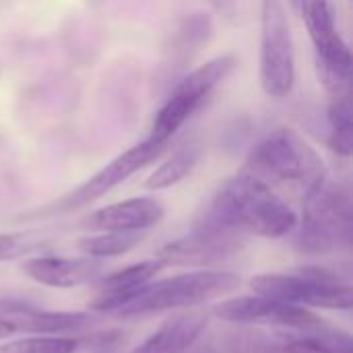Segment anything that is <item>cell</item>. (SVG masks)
<instances>
[{
  "label": "cell",
  "instance_id": "ffe728a7",
  "mask_svg": "<svg viewBox=\"0 0 353 353\" xmlns=\"http://www.w3.org/2000/svg\"><path fill=\"white\" fill-rule=\"evenodd\" d=\"M165 265L155 256L149 261H141L137 265H130L126 269H120L108 277H101L99 281V294H124V292H132L149 281L155 279V275L163 269Z\"/></svg>",
  "mask_w": 353,
  "mask_h": 353
},
{
  "label": "cell",
  "instance_id": "cb8c5ba5",
  "mask_svg": "<svg viewBox=\"0 0 353 353\" xmlns=\"http://www.w3.org/2000/svg\"><path fill=\"white\" fill-rule=\"evenodd\" d=\"M290 4H292V6L296 8V4H298V0H290Z\"/></svg>",
  "mask_w": 353,
  "mask_h": 353
},
{
  "label": "cell",
  "instance_id": "e0dca14e",
  "mask_svg": "<svg viewBox=\"0 0 353 353\" xmlns=\"http://www.w3.org/2000/svg\"><path fill=\"white\" fill-rule=\"evenodd\" d=\"M203 155V147L196 141H188L180 149H176L145 182L149 190H165L182 182L199 163Z\"/></svg>",
  "mask_w": 353,
  "mask_h": 353
},
{
  "label": "cell",
  "instance_id": "d4e9b609",
  "mask_svg": "<svg viewBox=\"0 0 353 353\" xmlns=\"http://www.w3.org/2000/svg\"><path fill=\"white\" fill-rule=\"evenodd\" d=\"M101 353H112V352H101Z\"/></svg>",
  "mask_w": 353,
  "mask_h": 353
},
{
  "label": "cell",
  "instance_id": "6da1fadb",
  "mask_svg": "<svg viewBox=\"0 0 353 353\" xmlns=\"http://www.w3.org/2000/svg\"><path fill=\"white\" fill-rule=\"evenodd\" d=\"M298 219L294 207L277 190L240 170L219 186L196 221L242 236L283 238L296 230Z\"/></svg>",
  "mask_w": 353,
  "mask_h": 353
},
{
  "label": "cell",
  "instance_id": "8fae6325",
  "mask_svg": "<svg viewBox=\"0 0 353 353\" xmlns=\"http://www.w3.org/2000/svg\"><path fill=\"white\" fill-rule=\"evenodd\" d=\"M240 250L242 234L196 221L186 236L168 242L157 259L165 267H209L234 259Z\"/></svg>",
  "mask_w": 353,
  "mask_h": 353
},
{
  "label": "cell",
  "instance_id": "44dd1931",
  "mask_svg": "<svg viewBox=\"0 0 353 353\" xmlns=\"http://www.w3.org/2000/svg\"><path fill=\"white\" fill-rule=\"evenodd\" d=\"M300 343L308 353H353L352 335L331 327L329 323L308 329L296 331Z\"/></svg>",
  "mask_w": 353,
  "mask_h": 353
},
{
  "label": "cell",
  "instance_id": "603a6c76",
  "mask_svg": "<svg viewBox=\"0 0 353 353\" xmlns=\"http://www.w3.org/2000/svg\"><path fill=\"white\" fill-rule=\"evenodd\" d=\"M37 246L33 234H0V263L14 261Z\"/></svg>",
  "mask_w": 353,
  "mask_h": 353
},
{
  "label": "cell",
  "instance_id": "5b68a950",
  "mask_svg": "<svg viewBox=\"0 0 353 353\" xmlns=\"http://www.w3.org/2000/svg\"><path fill=\"white\" fill-rule=\"evenodd\" d=\"M254 294L302 308L352 310L353 288L325 269H302L300 273H265L250 279Z\"/></svg>",
  "mask_w": 353,
  "mask_h": 353
},
{
  "label": "cell",
  "instance_id": "4fadbf2b",
  "mask_svg": "<svg viewBox=\"0 0 353 353\" xmlns=\"http://www.w3.org/2000/svg\"><path fill=\"white\" fill-rule=\"evenodd\" d=\"M23 271L39 285L70 290L97 279L103 271V263L93 256H35L23 263Z\"/></svg>",
  "mask_w": 353,
  "mask_h": 353
},
{
  "label": "cell",
  "instance_id": "ba28073f",
  "mask_svg": "<svg viewBox=\"0 0 353 353\" xmlns=\"http://www.w3.org/2000/svg\"><path fill=\"white\" fill-rule=\"evenodd\" d=\"M234 68V56H217L182 77L165 103L155 114L149 139L168 145L170 139L186 124V120L207 101L211 91L232 74Z\"/></svg>",
  "mask_w": 353,
  "mask_h": 353
},
{
  "label": "cell",
  "instance_id": "9c48e42d",
  "mask_svg": "<svg viewBox=\"0 0 353 353\" xmlns=\"http://www.w3.org/2000/svg\"><path fill=\"white\" fill-rule=\"evenodd\" d=\"M213 314L232 325L244 327H275L285 331H308L325 325L319 314L310 308H302L296 304L279 302L265 296H238L223 300L213 308Z\"/></svg>",
  "mask_w": 353,
  "mask_h": 353
},
{
  "label": "cell",
  "instance_id": "2e32d148",
  "mask_svg": "<svg viewBox=\"0 0 353 353\" xmlns=\"http://www.w3.org/2000/svg\"><path fill=\"white\" fill-rule=\"evenodd\" d=\"M8 321L14 325V331H27L35 335L74 333L91 325V316L87 312H52V310H37L31 306L14 308Z\"/></svg>",
  "mask_w": 353,
  "mask_h": 353
},
{
  "label": "cell",
  "instance_id": "ac0fdd59",
  "mask_svg": "<svg viewBox=\"0 0 353 353\" xmlns=\"http://www.w3.org/2000/svg\"><path fill=\"white\" fill-rule=\"evenodd\" d=\"M327 145L333 153L350 157L353 151V110L350 93L337 95L331 99L327 110Z\"/></svg>",
  "mask_w": 353,
  "mask_h": 353
},
{
  "label": "cell",
  "instance_id": "30bf717a",
  "mask_svg": "<svg viewBox=\"0 0 353 353\" xmlns=\"http://www.w3.org/2000/svg\"><path fill=\"white\" fill-rule=\"evenodd\" d=\"M165 147L168 145L157 143L147 137L139 145H134V147L126 149L124 153H120L118 157H114L108 165H103L97 174H93L89 180H85L72 192L62 196L52 209L54 211H74V209L87 207L89 203L101 199L103 194H108L110 190H114L116 186L126 182L132 174H137L145 165L159 159L165 153Z\"/></svg>",
  "mask_w": 353,
  "mask_h": 353
},
{
  "label": "cell",
  "instance_id": "8992f818",
  "mask_svg": "<svg viewBox=\"0 0 353 353\" xmlns=\"http://www.w3.org/2000/svg\"><path fill=\"white\" fill-rule=\"evenodd\" d=\"M296 10L302 14L316 60V72L331 97L350 93L352 52L335 25V10L329 0H298Z\"/></svg>",
  "mask_w": 353,
  "mask_h": 353
},
{
  "label": "cell",
  "instance_id": "3957f363",
  "mask_svg": "<svg viewBox=\"0 0 353 353\" xmlns=\"http://www.w3.org/2000/svg\"><path fill=\"white\" fill-rule=\"evenodd\" d=\"M242 172L273 190L290 188L300 199L310 196L327 180L323 157L288 126L271 130L246 157Z\"/></svg>",
  "mask_w": 353,
  "mask_h": 353
},
{
  "label": "cell",
  "instance_id": "52a82bcc",
  "mask_svg": "<svg viewBox=\"0 0 353 353\" xmlns=\"http://www.w3.org/2000/svg\"><path fill=\"white\" fill-rule=\"evenodd\" d=\"M261 85L283 99L296 85V46L283 0H261Z\"/></svg>",
  "mask_w": 353,
  "mask_h": 353
},
{
  "label": "cell",
  "instance_id": "5bb4252c",
  "mask_svg": "<svg viewBox=\"0 0 353 353\" xmlns=\"http://www.w3.org/2000/svg\"><path fill=\"white\" fill-rule=\"evenodd\" d=\"M207 321L209 312L205 308H186L161 323L159 329H155L130 353H186L205 333Z\"/></svg>",
  "mask_w": 353,
  "mask_h": 353
},
{
  "label": "cell",
  "instance_id": "9a60e30c",
  "mask_svg": "<svg viewBox=\"0 0 353 353\" xmlns=\"http://www.w3.org/2000/svg\"><path fill=\"white\" fill-rule=\"evenodd\" d=\"M203 350L207 353H308L296 331L269 333L256 327L223 331L221 335L211 337Z\"/></svg>",
  "mask_w": 353,
  "mask_h": 353
},
{
  "label": "cell",
  "instance_id": "7402d4cb",
  "mask_svg": "<svg viewBox=\"0 0 353 353\" xmlns=\"http://www.w3.org/2000/svg\"><path fill=\"white\" fill-rule=\"evenodd\" d=\"M79 339L62 335H33L0 343V353H77Z\"/></svg>",
  "mask_w": 353,
  "mask_h": 353
},
{
  "label": "cell",
  "instance_id": "7a4b0ae2",
  "mask_svg": "<svg viewBox=\"0 0 353 353\" xmlns=\"http://www.w3.org/2000/svg\"><path fill=\"white\" fill-rule=\"evenodd\" d=\"M240 277L230 271H194L159 281H149L124 294H99L91 308L120 319H137L168 310L203 306L238 290Z\"/></svg>",
  "mask_w": 353,
  "mask_h": 353
},
{
  "label": "cell",
  "instance_id": "277c9868",
  "mask_svg": "<svg viewBox=\"0 0 353 353\" xmlns=\"http://www.w3.org/2000/svg\"><path fill=\"white\" fill-rule=\"evenodd\" d=\"M296 248L302 254L323 256L352 244L353 209L347 186L325 184L304 199V213L296 225Z\"/></svg>",
  "mask_w": 353,
  "mask_h": 353
},
{
  "label": "cell",
  "instance_id": "7c38bea8",
  "mask_svg": "<svg viewBox=\"0 0 353 353\" xmlns=\"http://www.w3.org/2000/svg\"><path fill=\"white\" fill-rule=\"evenodd\" d=\"M165 215L163 205L151 196H137L89 213L81 225L89 232H147Z\"/></svg>",
  "mask_w": 353,
  "mask_h": 353
},
{
  "label": "cell",
  "instance_id": "d6986e66",
  "mask_svg": "<svg viewBox=\"0 0 353 353\" xmlns=\"http://www.w3.org/2000/svg\"><path fill=\"white\" fill-rule=\"evenodd\" d=\"M143 234L145 232H97L93 236L81 238L77 242V248L85 256H93L99 261L108 256H122L143 242Z\"/></svg>",
  "mask_w": 353,
  "mask_h": 353
}]
</instances>
